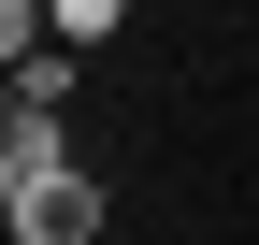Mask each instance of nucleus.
<instances>
[{
    "instance_id": "obj_1",
    "label": "nucleus",
    "mask_w": 259,
    "mask_h": 245,
    "mask_svg": "<svg viewBox=\"0 0 259 245\" xmlns=\"http://www.w3.org/2000/svg\"><path fill=\"white\" fill-rule=\"evenodd\" d=\"M101 217H115V202H101V173H44V188H15V245H101Z\"/></svg>"
},
{
    "instance_id": "obj_2",
    "label": "nucleus",
    "mask_w": 259,
    "mask_h": 245,
    "mask_svg": "<svg viewBox=\"0 0 259 245\" xmlns=\"http://www.w3.org/2000/svg\"><path fill=\"white\" fill-rule=\"evenodd\" d=\"M44 173H72V115L58 101H0V202L44 188Z\"/></svg>"
},
{
    "instance_id": "obj_3",
    "label": "nucleus",
    "mask_w": 259,
    "mask_h": 245,
    "mask_svg": "<svg viewBox=\"0 0 259 245\" xmlns=\"http://www.w3.org/2000/svg\"><path fill=\"white\" fill-rule=\"evenodd\" d=\"M72 87H87V44H29L15 58V101H58V115H72Z\"/></svg>"
},
{
    "instance_id": "obj_4",
    "label": "nucleus",
    "mask_w": 259,
    "mask_h": 245,
    "mask_svg": "<svg viewBox=\"0 0 259 245\" xmlns=\"http://www.w3.org/2000/svg\"><path fill=\"white\" fill-rule=\"evenodd\" d=\"M115 29H130V0H58V44H87V58H101Z\"/></svg>"
}]
</instances>
